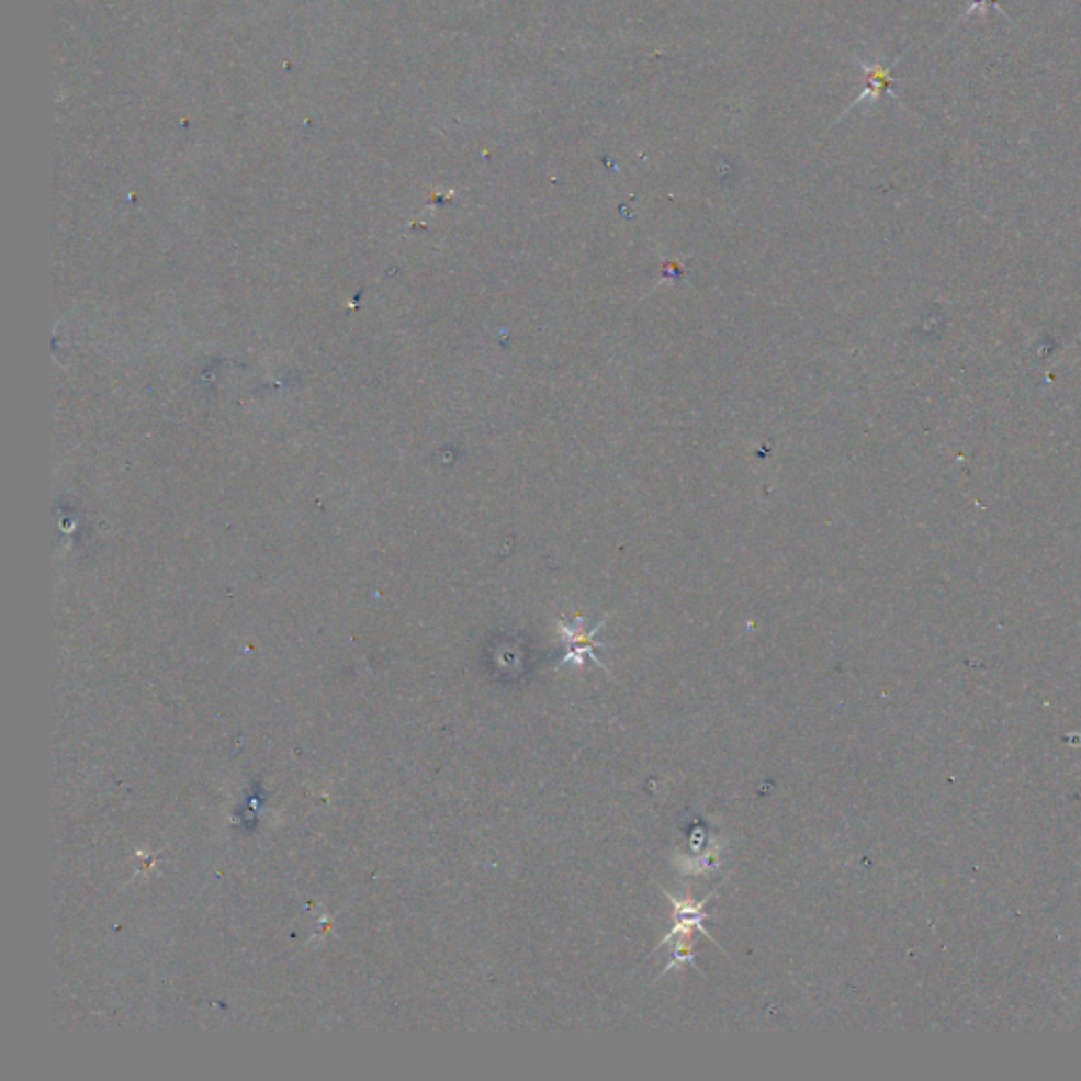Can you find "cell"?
I'll return each mask as SVG.
<instances>
[{
	"label": "cell",
	"instance_id": "6da1fadb",
	"mask_svg": "<svg viewBox=\"0 0 1081 1081\" xmlns=\"http://www.w3.org/2000/svg\"><path fill=\"white\" fill-rule=\"evenodd\" d=\"M722 883H724V881H721L717 888L712 889V891H710L703 900H694L689 891H687L685 896H680V898H678V896L669 893L666 889H662L664 898H666L667 902L672 904V921H674V925H672V930L667 932L666 936L662 938V943L657 944V950H660V948H666L667 944L676 943V938H680V936H685V934H701L703 938H708L710 943L714 944V946H719L722 950L721 943H719V941H717V938H714V936L706 930V925H703V923H706V919H710V913L706 911V907L714 900V896L719 893V888H721ZM722 953H724V950H722Z\"/></svg>",
	"mask_w": 1081,
	"mask_h": 1081
},
{
	"label": "cell",
	"instance_id": "7a4b0ae2",
	"mask_svg": "<svg viewBox=\"0 0 1081 1081\" xmlns=\"http://www.w3.org/2000/svg\"><path fill=\"white\" fill-rule=\"evenodd\" d=\"M605 621H607V619H603V621H600L594 630H589V632H585V630H583L582 617H577V626H568V623H564V621H558V632H560L562 640L568 644V651H566V655L562 657L560 666H564V664H566V666H568V664H573V666L582 667L583 662H585L583 657H589L596 666L600 667V669H605V672H607L610 676L609 667L605 666V664L600 662V657L596 655V646L600 644V642H596V634L600 632V628L605 626Z\"/></svg>",
	"mask_w": 1081,
	"mask_h": 1081
},
{
	"label": "cell",
	"instance_id": "3957f363",
	"mask_svg": "<svg viewBox=\"0 0 1081 1081\" xmlns=\"http://www.w3.org/2000/svg\"><path fill=\"white\" fill-rule=\"evenodd\" d=\"M685 966H691L694 970L703 973L701 968L695 964V934H685V936L676 938V943L672 946V959H669L666 968L657 973V982L666 976L667 971L678 970V968H685Z\"/></svg>",
	"mask_w": 1081,
	"mask_h": 1081
},
{
	"label": "cell",
	"instance_id": "277c9868",
	"mask_svg": "<svg viewBox=\"0 0 1081 1081\" xmlns=\"http://www.w3.org/2000/svg\"><path fill=\"white\" fill-rule=\"evenodd\" d=\"M987 7H999V0H973V2H971L970 9H968V11L964 13V18H961V22H964V20H968L971 13H976L978 9H980V11H984Z\"/></svg>",
	"mask_w": 1081,
	"mask_h": 1081
}]
</instances>
